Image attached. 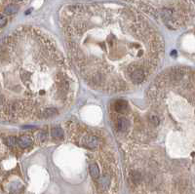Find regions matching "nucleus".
<instances>
[{
  "label": "nucleus",
  "instance_id": "1",
  "mask_svg": "<svg viewBox=\"0 0 195 194\" xmlns=\"http://www.w3.org/2000/svg\"><path fill=\"white\" fill-rule=\"evenodd\" d=\"M83 145L89 148H97L100 145V139L94 135H86L83 139Z\"/></svg>",
  "mask_w": 195,
  "mask_h": 194
},
{
  "label": "nucleus",
  "instance_id": "2",
  "mask_svg": "<svg viewBox=\"0 0 195 194\" xmlns=\"http://www.w3.org/2000/svg\"><path fill=\"white\" fill-rule=\"evenodd\" d=\"M146 71H144L143 69H136V70H135L130 75V79H131L133 84L140 85L143 82L144 79H146Z\"/></svg>",
  "mask_w": 195,
  "mask_h": 194
},
{
  "label": "nucleus",
  "instance_id": "3",
  "mask_svg": "<svg viewBox=\"0 0 195 194\" xmlns=\"http://www.w3.org/2000/svg\"><path fill=\"white\" fill-rule=\"evenodd\" d=\"M116 128L118 132H127L130 128V121L126 117H119L116 121Z\"/></svg>",
  "mask_w": 195,
  "mask_h": 194
},
{
  "label": "nucleus",
  "instance_id": "4",
  "mask_svg": "<svg viewBox=\"0 0 195 194\" xmlns=\"http://www.w3.org/2000/svg\"><path fill=\"white\" fill-rule=\"evenodd\" d=\"M18 145L20 147L22 148H27L32 145V139H31L29 136L23 135L21 138L18 139Z\"/></svg>",
  "mask_w": 195,
  "mask_h": 194
},
{
  "label": "nucleus",
  "instance_id": "5",
  "mask_svg": "<svg viewBox=\"0 0 195 194\" xmlns=\"http://www.w3.org/2000/svg\"><path fill=\"white\" fill-rule=\"evenodd\" d=\"M113 108L116 112L118 113H122L125 110L128 108V103L126 100H118L113 103Z\"/></svg>",
  "mask_w": 195,
  "mask_h": 194
},
{
  "label": "nucleus",
  "instance_id": "6",
  "mask_svg": "<svg viewBox=\"0 0 195 194\" xmlns=\"http://www.w3.org/2000/svg\"><path fill=\"white\" fill-rule=\"evenodd\" d=\"M58 114V110L57 107H48L42 112L41 117L42 118H51L55 117Z\"/></svg>",
  "mask_w": 195,
  "mask_h": 194
},
{
  "label": "nucleus",
  "instance_id": "7",
  "mask_svg": "<svg viewBox=\"0 0 195 194\" xmlns=\"http://www.w3.org/2000/svg\"><path fill=\"white\" fill-rule=\"evenodd\" d=\"M89 170H90V173H91V176L93 178H100V171L99 166H98L96 163H92V164H90Z\"/></svg>",
  "mask_w": 195,
  "mask_h": 194
},
{
  "label": "nucleus",
  "instance_id": "8",
  "mask_svg": "<svg viewBox=\"0 0 195 194\" xmlns=\"http://www.w3.org/2000/svg\"><path fill=\"white\" fill-rule=\"evenodd\" d=\"M52 136L55 139H62L64 138V132L60 127H55L52 130Z\"/></svg>",
  "mask_w": 195,
  "mask_h": 194
},
{
  "label": "nucleus",
  "instance_id": "9",
  "mask_svg": "<svg viewBox=\"0 0 195 194\" xmlns=\"http://www.w3.org/2000/svg\"><path fill=\"white\" fill-rule=\"evenodd\" d=\"M18 11H19V7L17 5L12 4V5H8L5 8V10H4V12L7 15H14L17 13Z\"/></svg>",
  "mask_w": 195,
  "mask_h": 194
},
{
  "label": "nucleus",
  "instance_id": "10",
  "mask_svg": "<svg viewBox=\"0 0 195 194\" xmlns=\"http://www.w3.org/2000/svg\"><path fill=\"white\" fill-rule=\"evenodd\" d=\"M21 190H22V185L18 184V182H15L10 188V194H20L21 193Z\"/></svg>",
  "mask_w": 195,
  "mask_h": 194
},
{
  "label": "nucleus",
  "instance_id": "11",
  "mask_svg": "<svg viewBox=\"0 0 195 194\" xmlns=\"http://www.w3.org/2000/svg\"><path fill=\"white\" fill-rule=\"evenodd\" d=\"M6 143H7L8 146L15 147L16 145L18 143V139L16 138H14V137H9V138H7V139H6Z\"/></svg>",
  "mask_w": 195,
  "mask_h": 194
},
{
  "label": "nucleus",
  "instance_id": "12",
  "mask_svg": "<svg viewBox=\"0 0 195 194\" xmlns=\"http://www.w3.org/2000/svg\"><path fill=\"white\" fill-rule=\"evenodd\" d=\"M148 122H149V124H152V125L157 126L158 124H159V122H160V120L158 118V116L150 115V116H148Z\"/></svg>",
  "mask_w": 195,
  "mask_h": 194
},
{
  "label": "nucleus",
  "instance_id": "13",
  "mask_svg": "<svg viewBox=\"0 0 195 194\" xmlns=\"http://www.w3.org/2000/svg\"><path fill=\"white\" fill-rule=\"evenodd\" d=\"M7 24V19L3 15H0V28H3Z\"/></svg>",
  "mask_w": 195,
  "mask_h": 194
}]
</instances>
